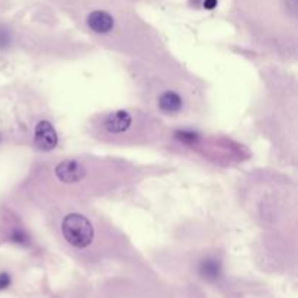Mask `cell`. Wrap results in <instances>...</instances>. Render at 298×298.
Returning a JSON list of instances; mask_svg holds the SVG:
<instances>
[{"label":"cell","instance_id":"obj_1","mask_svg":"<svg viewBox=\"0 0 298 298\" xmlns=\"http://www.w3.org/2000/svg\"><path fill=\"white\" fill-rule=\"evenodd\" d=\"M61 231L66 241L76 249L87 247L95 237L92 222L85 215L77 212H71L64 217V220L61 222Z\"/></svg>","mask_w":298,"mask_h":298},{"label":"cell","instance_id":"obj_2","mask_svg":"<svg viewBox=\"0 0 298 298\" xmlns=\"http://www.w3.org/2000/svg\"><path fill=\"white\" fill-rule=\"evenodd\" d=\"M34 141H35V145L42 152H51L57 147L58 137L51 122L39 121L38 124L35 125Z\"/></svg>","mask_w":298,"mask_h":298},{"label":"cell","instance_id":"obj_3","mask_svg":"<svg viewBox=\"0 0 298 298\" xmlns=\"http://www.w3.org/2000/svg\"><path fill=\"white\" fill-rule=\"evenodd\" d=\"M56 176L63 183H77L86 176V167L77 160H63L56 166Z\"/></svg>","mask_w":298,"mask_h":298},{"label":"cell","instance_id":"obj_4","mask_svg":"<svg viewBox=\"0 0 298 298\" xmlns=\"http://www.w3.org/2000/svg\"><path fill=\"white\" fill-rule=\"evenodd\" d=\"M133 124V116L127 111H116L105 119V130L112 134H122Z\"/></svg>","mask_w":298,"mask_h":298},{"label":"cell","instance_id":"obj_5","mask_svg":"<svg viewBox=\"0 0 298 298\" xmlns=\"http://www.w3.org/2000/svg\"><path fill=\"white\" fill-rule=\"evenodd\" d=\"M87 27L96 34H108L114 28V18L105 10H93L87 16Z\"/></svg>","mask_w":298,"mask_h":298},{"label":"cell","instance_id":"obj_6","mask_svg":"<svg viewBox=\"0 0 298 298\" xmlns=\"http://www.w3.org/2000/svg\"><path fill=\"white\" fill-rule=\"evenodd\" d=\"M182 96L175 90H166L159 96V108L164 114H176L182 109Z\"/></svg>","mask_w":298,"mask_h":298},{"label":"cell","instance_id":"obj_7","mask_svg":"<svg viewBox=\"0 0 298 298\" xmlns=\"http://www.w3.org/2000/svg\"><path fill=\"white\" fill-rule=\"evenodd\" d=\"M9 285V277L6 274H2L0 275V289L6 288Z\"/></svg>","mask_w":298,"mask_h":298},{"label":"cell","instance_id":"obj_8","mask_svg":"<svg viewBox=\"0 0 298 298\" xmlns=\"http://www.w3.org/2000/svg\"><path fill=\"white\" fill-rule=\"evenodd\" d=\"M204 6H205L207 9H214V8L217 6V0H205Z\"/></svg>","mask_w":298,"mask_h":298}]
</instances>
